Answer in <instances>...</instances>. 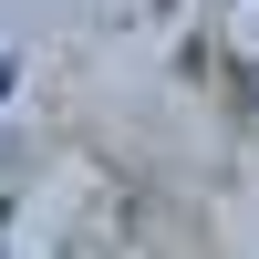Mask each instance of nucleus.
Masks as SVG:
<instances>
[{
	"label": "nucleus",
	"mask_w": 259,
	"mask_h": 259,
	"mask_svg": "<svg viewBox=\"0 0 259 259\" xmlns=\"http://www.w3.org/2000/svg\"><path fill=\"white\" fill-rule=\"evenodd\" d=\"M0 94H11V52H0Z\"/></svg>",
	"instance_id": "nucleus-1"
},
{
	"label": "nucleus",
	"mask_w": 259,
	"mask_h": 259,
	"mask_svg": "<svg viewBox=\"0 0 259 259\" xmlns=\"http://www.w3.org/2000/svg\"><path fill=\"white\" fill-rule=\"evenodd\" d=\"M249 104H259V83H249Z\"/></svg>",
	"instance_id": "nucleus-2"
}]
</instances>
